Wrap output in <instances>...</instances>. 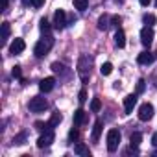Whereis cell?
I'll list each match as a JSON object with an SVG mask.
<instances>
[{
  "mask_svg": "<svg viewBox=\"0 0 157 157\" xmlns=\"http://www.w3.org/2000/svg\"><path fill=\"white\" fill-rule=\"evenodd\" d=\"M91 67H93V57L83 54L80 57V61H78V72H80V78H82L83 83H87L89 76H91Z\"/></svg>",
  "mask_w": 157,
  "mask_h": 157,
  "instance_id": "6da1fadb",
  "label": "cell"
},
{
  "mask_svg": "<svg viewBox=\"0 0 157 157\" xmlns=\"http://www.w3.org/2000/svg\"><path fill=\"white\" fill-rule=\"evenodd\" d=\"M52 46H54V37L50 35V33H44V37L35 44V48H33V54L37 56V57H44L50 50H52Z\"/></svg>",
  "mask_w": 157,
  "mask_h": 157,
  "instance_id": "7a4b0ae2",
  "label": "cell"
},
{
  "mask_svg": "<svg viewBox=\"0 0 157 157\" xmlns=\"http://www.w3.org/2000/svg\"><path fill=\"white\" fill-rule=\"evenodd\" d=\"M118 144H120V131L118 129H109L107 131V150L113 153L118 150Z\"/></svg>",
  "mask_w": 157,
  "mask_h": 157,
  "instance_id": "3957f363",
  "label": "cell"
},
{
  "mask_svg": "<svg viewBox=\"0 0 157 157\" xmlns=\"http://www.w3.org/2000/svg\"><path fill=\"white\" fill-rule=\"evenodd\" d=\"M46 107H48V104H46V100H44L43 96H33V98L30 100V104H28V109H30L32 113H43Z\"/></svg>",
  "mask_w": 157,
  "mask_h": 157,
  "instance_id": "277c9868",
  "label": "cell"
},
{
  "mask_svg": "<svg viewBox=\"0 0 157 157\" xmlns=\"http://www.w3.org/2000/svg\"><path fill=\"white\" fill-rule=\"evenodd\" d=\"M65 26H67V13L63 10H57L54 13V28L56 30H65Z\"/></svg>",
  "mask_w": 157,
  "mask_h": 157,
  "instance_id": "5b68a950",
  "label": "cell"
},
{
  "mask_svg": "<svg viewBox=\"0 0 157 157\" xmlns=\"http://www.w3.org/2000/svg\"><path fill=\"white\" fill-rule=\"evenodd\" d=\"M153 117V105L151 104H142L140 107H139V120H142V122H146V120H150Z\"/></svg>",
  "mask_w": 157,
  "mask_h": 157,
  "instance_id": "8992f818",
  "label": "cell"
},
{
  "mask_svg": "<svg viewBox=\"0 0 157 157\" xmlns=\"http://www.w3.org/2000/svg\"><path fill=\"white\" fill-rule=\"evenodd\" d=\"M52 142H54V131H52V129H46V131L37 139V146H39V148H48Z\"/></svg>",
  "mask_w": 157,
  "mask_h": 157,
  "instance_id": "52a82bcc",
  "label": "cell"
},
{
  "mask_svg": "<svg viewBox=\"0 0 157 157\" xmlns=\"http://www.w3.org/2000/svg\"><path fill=\"white\" fill-rule=\"evenodd\" d=\"M151 41H153V30H151V26H144L140 30V43L144 46H150Z\"/></svg>",
  "mask_w": 157,
  "mask_h": 157,
  "instance_id": "ba28073f",
  "label": "cell"
},
{
  "mask_svg": "<svg viewBox=\"0 0 157 157\" xmlns=\"http://www.w3.org/2000/svg\"><path fill=\"white\" fill-rule=\"evenodd\" d=\"M24 48H26L24 41H22V39H15V41L11 43V46H10V52H11L13 56H17V54H22Z\"/></svg>",
  "mask_w": 157,
  "mask_h": 157,
  "instance_id": "9c48e42d",
  "label": "cell"
},
{
  "mask_svg": "<svg viewBox=\"0 0 157 157\" xmlns=\"http://www.w3.org/2000/svg\"><path fill=\"white\" fill-rule=\"evenodd\" d=\"M135 105H137V94H128L124 98V111L126 113H131Z\"/></svg>",
  "mask_w": 157,
  "mask_h": 157,
  "instance_id": "30bf717a",
  "label": "cell"
},
{
  "mask_svg": "<svg viewBox=\"0 0 157 157\" xmlns=\"http://www.w3.org/2000/svg\"><path fill=\"white\" fill-rule=\"evenodd\" d=\"M54 85H56V80H54V78H44V80H41V83H39V89H41L43 93H50V91L54 89Z\"/></svg>",
  "mask_w": 157,
  "mask_h": 157,
  "instance_id": "8fae6325",
  "label": "cell"
},
{
  "mask_svg": "<svg viewBox=\"0 0 157 157\" xmlns=\"http://www.w3.org/2000/svg\"><path fill=\"white\" fill-rule=\"evenodd\" d=\"M153 59H155V56H153L151 52H142V54H139V57H137V61H139L140 65H151Z\"/></svg>",
  "mask_w": 157,
  "mask_h": 157,
  "instance_id": "7c38bea8",
  "label": "cell"
},
{
  "mask_svg": "<svg viewBox=\"0 0 157 157\" xmlns=\"http://www.w3.org/2000/svg\"><path fill=\"white\" fill-rule=\"evenodd\" d=\"M104 124H102V120H96L94 122V128H93V135H91V139H93V142H98L100 140V135H102V128Z\"/></svg>",
  "mask_w": 157,
  "mask_h": 157,
  "instance_id": "4fadbf2b",
  "label": "cell"
},
{
  "mask_svg": "<svg viewBox=\"0 0 157 157\" xmlns=\"http://www.w3.org/2000/svg\"><path fill=\"white\" fill-rule=\"evenodd\" d=\"M85 120H87V113H85L83 109H78V111L74 113V124H76V126L85 124Z\"/></svg>",
  "mask_w": 157,
  "mask_h": 157,
  "instance_id": "5bb4252c",
  "label": "cell"
},
{
  "mask_svg": "<svg viewBox=\"0 0 157 157\" xmlns=\"http://www.w3.org/2000/svg\"><path fill=\"white\" fill-rule=\"evenodd\" d=\"M115 44H117L118 48H124V46H126V33H124L122 30H118V32L115 33Z\"/></svg>",
  "mask_w": 157,
  "mask_h": 157,
  "instance_id": "9a60e30c",
  "label": "cell"
},
{
  "mask_svg": "<svg viewBox=\"0 0 157 157\" xmlns=\"http://www.w3.org/2000/svg\"><path fill=\"white\" fill-rule=\"evenodd\" d=\"M109 22H111V19H109L107 15H102V17L98 19V30H102V32H105V30H107V28L111 26Z\"/></svg>",
  "mask_w": 157,
  "mask_h": 157,
  "instance_id": "2e32d148",
  "label": "cell"
},
{
  "mask_svg": "<svg viewBox=\"0 0 157 157\" xmlns=\"http://www.w3.org/2000/svg\"><path fill=\"white\" fill-rule=\"evenodd\" d=\"M52 70L56 72V74H68V70H67V67L63 65V63H52Z\"/></svg>",
  "mask_w": 157,
  "mask_h": 157,
  "instance_id": "e0dca14e",
  "label": "cell"
},
{
  "mask_svg": "<svg viewBox=\"0 0 157 157\" xmlns=\"http://www.w3.org/2000/svg\"><path fill=\"white\" fill-rule=\"evenodd\" d=\"M26 139H28V133H26V131H21L19 135H15V137H13V144L21 146V144H24V142H26Z\"/></svg>",
  "mask_w": 157,
  "mask_h": 157,
  "instance_id": "ac0fdd59",
  "label": "cell"
},
{
  "mask_svg": "<svg viewBox=\"0 0 157 157\" xmlns=\"http://www.w3.org/2000/svg\"><path fill=\"white\" fill-rule=\"evenodd\" d=\"M61 120H63L61 113H59V111H54V113H52V117H50V124H52V128L59 126V122H61Z\"/></svg>",
  "mask_w": 157,
  "mask_h": 157,
  "instance_id": "d6986e66",
  "label": "cell"
},
{
  "mask_svg": "<svg viewBox=\"0 0 157 157\" xmlns=\"http://www.w3.org/2000/svg\"><path fill=\"white\" fill-rule=\"evenodd\" d=\"M140 142H142V135H140V133H133L131 139H129V144H131L133 148H139Z\"/></svg>",
  "mask_w": 157,
  "mask_h": 157,
  "instance_id": "ffe728a7",
  "label": "cell"
},
{
  "mask_svg": "<svg viewBox=\"0 0 157 157\" xmlns=\"http://www.w3.org/2000/svg\"><path fill=\"white\" fill-rule=\"evenodd\" d=\"M87 6H89L87 0H74V8H76L78 11H85V10H87Z\"/></svg>",
  "mask_w": 157,
  "mask_h": 157,
  "instance_id": "44dd1931",
  "label": "cell"
},
{
  "mask_svg": "<svg viewBox=\"0 0 157 157\" xmlns=\"http://www.w3.org/2000/svg\"><path fill=\"white\" fill-rule=\"evenodd\" d=\"M74 151H76L78 155H85V157H89V150H87V146H85V144H76Z\"/></svg>",
  "mask_w": 157,
  "mask_h": 157,
  "instance_id": "7402d4cb",
  "label": "cell"
},
{
  "mask_svg": "<svg viewBox=\"0 0 157 157\" xmlns=\"http://www.w3.org/2000/svg\"><path fill=\"white\" fill-rule=\"evenodd\" d=\"M10 22H2V43H6L10 39Z\"/></svg>",
  "mask_w": 157,
  "mask_h": 157,
  "instance_id": "603a6c76",
  "label": "cell"
},
{
  "mask_svg": "<svg viewBox=\"0 0 157 157\" xmlns=\"http://www.w3.org/2000/svg\"><path fill=\"white\" fill-rule=\"evenodd\" d=\"M100 72H102V76H109V74L113 72V65H111V63H104V65L100 67Z\"/></svg>",
  "mask_w": 157,
  "mask_h": 157,
  "instance_id": "cb8c5ba5",
  "label": "cell"
},
{
  "mask_svg": "<svg viewBox=\"0 0 157 157\" xmlns=\"http://www.w3.org/2000/svg\"><path fill=\"white\" fill-rule=\"evenodd\" d=\"M100 107H102V102H100L98 98H93V102H91V111H93V113H98Z\"/></svg>",
  "mask_w": 157,
  "mask_h": 157,
  "instance_id": "d4e9b609",
  "label": "cell"
},
{
  "mask_svg": "<svg viewBox=\"0 0 157 157\" xmlns=\"http://www.w3.org/2000/svg\"><path fill=\"white\" fill-rule=\"evenodd\" d=\"M35 128L41 131H46V129H52V124L50 122H35Z\"/></svg>",
  "mask_w": 157,
  "mask_h": 157,
  "instance_id": "484cf974",
  "label": "cell"
},
{
  "mask_svg": "<svg viewBox=\"0 0 157 157\" xmlns=\"http://www.w3.org/2000/svg\"><path fill=\"white\" fill-rule=\"evenodd\" d=\"M142 21H144L146 26H151V24H155V15H144Z\"/></svg>",
  "mask_w": 157,
  "mask_h": 157,
  "instance_id": "4316f807",
  "label": "cell"
},
{
  "mask_svg": "<svg viewBox=\"0 0 157 157\" xmlns=\"http://www.w3.org/2000/svg\"><path fill=\"white\" fill-rule=\"evenodd\" d=\"M41 32H43V33H50V22H48L46 19L41 21Z\"/></svg>",
  "mask_w": 157,
  "mask_h": 157,
  "instance_id": "83f0119b",
  "label": "cell"
},
{
  "mask_svg": "<svg viewBox=\"0 0 157 157\" xmlns=\"http://www.w3.org/2000/svg\"><path fill=\"white\" fill-rule=\"evenodd\" d=\"M24 4H32L33 8H41L44 4V0H24Z\"/></svg>",
  "mask_w": 157,
  "mask_h": 157,
  "instance_id": "f1b7e54d",
  "label": "cell"
},
{
  "mask_svg": "<svg viewBox=\"0 0 157 157\" xmlns=\"http://www.w3.org/2000/svg\"><path fill=\"white\" fill-rule=\"evenodd\" d=\"M78 137H80V133H78V129H76V128H72V129H70V133H68V139H70V140L74 142V140H78Z\"/></svg>",
  "mask_w": 157,
  "mask_h": 157,
  "instance_id": "f546056e",
  "label": "cell"
},
{
  "mask_svg": "<svg viewBox=\"0 0 157 157\" xmlns=\"http://www.w3.org/2000/svg\"><path fill=\"white\" fill-rule=\"evenodd\" d=\"M144 83H146L144 80H139V83H137V94L144 93V89H146V85H144Z\"/></svg>",
  "mask_w": 157,
  "mask_h": 157,
  "instance_id": "4dcf8cb0",
  "label": "cell"
},
{
  "mask_svg": "<svg viewBox=\"0 0 157 157\" xmlns=\"http://www.w3.org/2000/svg\"><path fill=\"white\" fill-rule=\"evenodd\" d=\"M78 100H80V104H85V102H87V91H85V89L80 91V98H78Z\"/></svg>",
  "mask_w": 157,
  "mask_h": 157,
  "instance_id": "1f68e13d",
  "label": "cell"
},
{
  "mask_svg": "<svg viewBox=\"0 0 157 157\" xmlns=\"http://www.w3.org/2000/svg\"><path fill=\"white\" fill-rule=\"evenodd\" d=\"M122 22V19L118 17V15H115V17H111V26H118Z\"/></svg>",
  "mask_w": 157,
  "mask_h": 157,
  "instance_id": "d6a6232c",
  "label": "cell"
},
{
  "mask_svg": "<svg viewBox=\"0 0 157 157\" xmlns=\"http://www.w3.org/2000/svg\"><path fill=\"white\" fill-rule=\"evenodd\" d=\"M11 74H13V78H21V67H19V65H15V67H13V70H11Z\"/></svg>",
  "mask_w": 157,
  "mask_h": 157,
  "instance_id": "836d02e7",
  "label": "cell"
},
{
  "mask_svg": "<svg viewBox=\"0 0 157 157\" xmlns=\"http://www.w3.org/2000/svg\"><path fill=\"white\" fill-rule=\"evenodd\" d=\"M139 2H140V6H150L151 0H139Z\"/></svg>",
  "mask_w": 157,
  "mask_h": 157,
  "instance_id": "e575fe53",
  "label": "cell"
},
{
  "mask_svg": "<svg viewBox=\"0 0 157 157\" xmlns=\"http://www.w3.org/2000/svg\"><path fill=\"white\" fill-rule=\"evenodd\" d=\"M151 144H153V146H155V148H157V133H155V135H153V137H151Z\"/></svg>",
  "mask_w": 157,
  "mask_h": 157,
  "instance_id": "d590c367",
  "label": "cell"
},
{
  "mask_svg": "<svg viewBox=\"0 0 157 157\" xmlns=\"http://www.w3.org/2000/svg\"><path fill=\"white\" fill-rule=\"evenodd\" d=\"M8 10V0H2V11Z\"/></svg>",
  "mask_w": 157,
  "mask_h": 157,
  "instance_id": "8d00e7d4",
  "label": "cell"
}]
</instances>
